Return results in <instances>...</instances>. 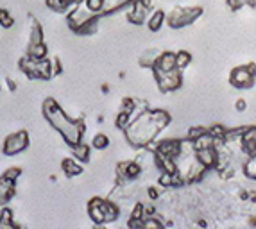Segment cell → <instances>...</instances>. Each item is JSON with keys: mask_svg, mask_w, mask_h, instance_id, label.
Here are the masks:
<instances>
[{"mask_svg": "<svg viewBox=\"0 0 256 229\" xmlns=\"http://www.w3.org/2000/svg\"><path fill=\"white\" fill-rule=\"evenodd\" d=\"M170 114L163 110H147L129 124L124 129V136L128 144L136 148H146L149 145L156 144L158 136L163 129L168 128Z\"/></svg>", "mask_w": 256, "mask_h": 229, "instance_id": "obj_1", "label": "cell"}, {"mask_svg": "<svg viewBox=\"0 0 256 229\" xmlns=\"http://www.w3.org/2000/svg\"><path fill=\"white\" fill-rule=\"evenodd\" d=\"M43 114H45L47 122L63 136V140L70 147L82 142V136H84V129H86L84 120L66 116L64 111L61 110L60 104L54 98H47V100L43 102Z\"/></svg>", "mask_w": 256, "mask_h": 229, "instance_id": "obj_2", "label": "cell"}, {"mask_svg": "<svg viewBox=\"0 0 256 229\" xmlns=\"http://www.w3.org/2000/svg\"><path fill=\"white\" fill-rule=\"evenodd\" d=\"M98 16L100 14L94 13L92 9L86 8V4L82 2L81 6H77L72 13H68L66 16V24L68 27L77 34H94L98 27Z\"/></svg>", "mask_w": 256, "mask_h": 229, "instance_id": "obj_3", "label": "cell"}, {"mask_svg": "<svg viewBox=\"0 0 256 229\" xmlns=\"http://www.w3.org/2000/svg\"><path fill=\"white\" fill-rule=\"evenodd\" d=\"M88 215L94 220V224L104 226L110 222H115L120 215V208L115 204V200L110 199H92L88 202Z\"/></svg>", "mask_w": 256, "mask_h": 229, "instance_id": "obj_4", "label": "cell"}, {"mask_svg": "<svg viewBox=\"0 0 256 229\" xmlns=\"http://www.w3.org/2000/svg\"><path fill=\"white\" fill-rule=\"evenodd\" d=\"M20 68L24 70L29 79H40V81H48L54 76V70H52V61L48 58L45 60H32L29 56H26L24 60L20 61Z\"/></svg>", "mask_w": 256, "mask_h": 229, "instance_id": "obj_5", "label": "cell"}, {"mask_svg": "<svg viewBox=\"0 0 256 229\" xmlns=\"http://www.w3.org/2000/svg\"><path fill=\"white\" fill-rule=\"evenodd\" d=\"M202 14V8H176L172 13L166 16V26L170 29H184V27L192 26L194 22L199 20Z\"/></svg>", "mask_w": 256, "mask_h": 229, "instance_id": "obj_6", "label": "cell"}, {"mask_svg": "<svg viewBox=\"0 0 256 229\" xmlns=\"http://www.w3.org/2000/svg\"><path fill=\"white\" fill-rule=\"evenodd\" d=\"M152 74L160 92H163V94L178 92L183 86V70H180V68H174V70H168V72L152 70Z\"/></svg>", "mask_w": 256, "mask_h": 229, "instance_id": "obj_7", "label": "cell"}, {"mask_svg": "<svg viewBox=\"0 0 256 229\" xmlns=\"http://www.w3.org/2000/svg\"><path fill=\"white\" fill-rule=\"evenodd\" d=\"M254 79H256L254 63L235 66L230 74V84L238 90H248V88H251V86H254Z\"/></svg>", "mask_w": 256, "mask_h": 229, "instance_id": "obj_8", "label": "cell"}, {"mask_svg": "<svg viewBox=\"0 0 256 229\" xmlns=\"http://www.w3.org/2000/svg\"><path fill=\"white\" fill-rule=\"evenodd\" d=\"M142 172H144V165L138 160H129V162L118 163V166H116V182L122 186L126 182L136 181L142 176Z\"/></svg>", "mask_w": 256, "mask_h": 229, "instance_id": "obj_9", "label": "cell"}, {"mask_svg": "<svg viewBox=\"0 0 256 229\" xmlns=\"http://www.w3.org/2000/svg\"><path fill=\"white\" fill-rule=\"evenodd\" d=\"M152 11V0H134L128 6V20L134 26L146 24Z\"/></svg>", "mask_w": 256, "mask_h": 229, "instance_id": "obj_10", "label": "cell"}, {"mask_svg": "<svg viewBox=\"0 0 256 229\" xmlns=\"http://www.w3.org/2000/svg\"><path fill=\"white\" fill-rule=\"evenodd\" d=\"M29 147V132L27 131H18L9 134L4 142V147H2V152L6 156H16V154L24 152L26 148Z\"/></svg>", "mask_w": 256, "mask_h": 229, "instance_id": "obj_11", "label": "cell"}, {"mask_svg": "<svg viewBox=\"0 0 256 229\" xmlns=\"http://www.w3.org/2000/svg\"><path fill=\"white\" fill-rule=\"evenodd\" d=\"M149 148H152L154 152L163 154L166 158H178L181 154V148H183V142L181 140H162L156 142V145H149Z\"/></svg>", "mask_w": 256, "mask_h": 229, "instance_id": "obj_12", "label": "cell"}, {"mask_svg": "<svg viewBox=\"0 0 256 229\" xmlns=\"http://www.w3.org/2000/svg\"><path fill=\"white\" fill-rule=\"evenodd\" d=\"M197 160L202 163L208 170H215L218 165V148L217 145L215 147H208V148H199L196 150Z\"/></svg>", "mask_w": 256, "mask_h": 229, "instance_id": "obj_13", "label": "cell"}, {"mask_svg": "<svg viewBox=\"0 0 256 229\" xmlns=\"http://www.w3.org/2000/svg\"><path fill=\"white\" fill-rule=\"evenodd\" d=\"M240 147L246 156H256V128H244Z\"/></svg>", "mask_w": 256, "mask_h": 229, "instance_id": "obj_14", "label": "cell"}, {"mask_svg": "<svg viewBox=\"0 0 256 229\" xmlns=\"http://www.w3.org/2000/svg\"><path fill=\"white\" fill-rule=\"evenodd\" d=\"M178 68V58H176V52H160L158 61L154 64L152 70H160V72H168V70H174Z\"/></svg>", "mask_w": 256, "mask_h": 229, "instance_id": "obj_15", "label": "cell"}, {"mask_svg": "<svg viewBox=\"0 0 256 229\" xmlns=\"http://www.w3.org/2000/svg\"><path fill=\"white\" fill-rule=\"evenodd\" d=\"M166 22V13L163 11V9H154V11H150L149 18H147V29L152 30V32H158L160 29L163 27V24Z\"/></svg>", "mask_w": 256, "mask_h": 229, "instance_id": "obj_16", "label": "cell"}, {"mask_svg": "<svg viewBox=\"0 0 256 229\" xmlns=\"http://www.w3.org/2000/svg\"><path fill=\"white\" fill-rule=\"evenodd\" d=\"M14 196V181L8 176H0V204L8 202Z\"/></svg>", "mask_w": 256, "mask_h": 229, "instance_id": "obj_17", "label": "cell"}, {"mask_svg": "<svg viewBox=\"0 0 256 229\" xmlns=\"http://www.w3.org/2000/svg\"><path fill=\"white\" fill-rule=\"evenodd\" d=\"M61 168L66 174V178H76V176L82 174V165L77 163L76 158H66L63 163H61Z\"/></svg>", "mask_w": 256, "mask_h": 229, "instance_id": "obj_18", "label": "cell"}, {"mask_svg": "<svg viewBox=\"0 0 256 229\" xmlns=\"http://www.w3.org/2000/svg\"><path fill=\"white\" fill-rule=\"evenodd\" d=\"M26 56H29V58H32V60H45V58H47V45H45V43L29 45Z\"/></svg>", "mask_w": 256, "mask_h": 229, "instance_id": "obj_19", "label": "cell"}, {"mask_svg": "<svg viewBox=\"0 0 256 229\" xmlns=\"http://www.w3.org/2000/svg\"><path fill=\"white\" fill-rule=\"evenodd\" d=\"M72 148V154H74V158H76L77 162H88L90 160V145H86V144H77V145H74V147H70Z\"/></svg>", "mask_w": 256, "mask_h": 229, "instance_id": "obj_20", "label": "cell"}, {"mask_svg": "<svg viewBox=\"0 0 256 229\" xmlns=\"http://www.w3.org/2000/svg\"><path fill=\"white\" fill-rule=\"evenodd\" d=\"M131 2H134V0H108L102 16H106V14H110V13H116L120 9H126L128 6H131Z\"/></svg>", "mask_w": 256, "mask_h": 229, "instance_id": "obj_21", "label": "cell"}, {"mask_svg": "<svg viewBox=\"0 0 256 229\" xmlns=\"http://www.w3.org/2000/svg\"><path fill=\"white\" fill-rule=\"evenodd\" d=\"M242 172L248 179L256 181V156H248V160L242 165Z\"/></svg>", "mask_w": 256, "mask_h": 229, "instance_id": "obj_22", "label": "cell"}, {"mask_svg": "<svg viewBox=\"0 0 256 229\" xmlns=\"http://www.w3.org/2000/svg\"><path fill=\"white\" fill-rule=\"evenodd\" d=\"M158 56H160V52H156V50H147L146 54H144L140 58V66L150 68V70H152L154 64H156V61H158Z\"/></svg>", "mask_w": 256, "mask_h": 229, "instance_id": "obj_23", "label": "cell"}, {"mask_svg": "<svg viewBox=\"0 0 256 229\" xmlns=\"http://www.w3.org/2000/svg\"><path fill=\"white\" fill-rule=\"evenodd\" d=\"M176 58H178V68H180V70L188 68L194 61L192 54H190L188 50H178V52H176Z\"/></svg>", "mask_w": 256, "mask_h": 229, "instance_id": "obj_24", "label": "cell"}, {"mask_svg": "<svg viewBox=\"0 0 256 229\" xmlns=\"http://www.w3.org/2000/svg\"><path fill=\"white\" fill-rule=\"evenodd\" d=\"M36 43H43V30L38 22L32 20V29H30V38L29 45H36Z\"/></svg>", "mask_w": 256, "mask_h": 229, "instance_id": "obj_25", "label": "cell"}, {"mask_svg": "<svg viewBox=\"0 0 256 229\" xmlns=\"http://www.w3.org/2000/svg\"><path fill=\"white\" fill-rule=\"evenodd\" d=\"M92 147L97 148V150H104V148H108L110 147V136L104 134V132L95 134L94 140H92Z\"/></svg>", "mask_w": 256, "mask_h": 229, "instance_id": "obj_26", "label": "cell"}, {"mask_svg": "<svg viewBox=\"0 0 256 229\" xmlns=\"http://www.w3.org/2000/svg\"><path fill=\"white\" fill-rule=\"evenodd\" d=\"M0 228L9 229V228H16V224L13 222V212L11 210H2L0 212Z\"/></svg>", "mask_w": 256, "mask_h": 229, "instance_id": "obj_27", "label": "cell"}, {"mask_svg": "<svg viewBox=\"0 0 256 229\" xmlns=\"http://www.w3.org/2000/svg\"><path fill=\"white\" fill-rule=\"evenodd\" d=\"M84 4H86V8L92 9L94 13H97V14H100V16H102L108 0H84Z\"/></svg>", "mask_w": 256, "mask_h": 229, "instance_id": "obj_28", "label": "cell"}, {"mask_svg": "<svg viewBox=\"0 0 256 229\" xmlns=\"http://www.w3.org/2000/svg\"><path fill=\"white\" fill-rule=\"evenodd\" d=\"M131 122H132V114L131 113H128V111H118V114H116V120H115L116 128L124 131V129L128 128Z\"/></svg>", "mask_w": 256, "mask_h": 229, "instance_id": "obj_29", "label": "cell"}, {"mask_svg": "<svg viewBox=\"0 0 256 229\" xmlns=\"http://www.w3.org/2000/svg\"><path fill=\"white\" fill-rule=\"evenodd\" d=\"M142 228H146V229H149V228L160 229V228H163V222L158 218V215H146V218L142 220Z\"/></svg>", "mask_w": 256, "mask_h": 229, "instance_id": "obj_30", "label": "cell"}, {"mask_svg": "<svg viewBox=\"0 0 256 229\" xmlns=\"http://www.w3.org/2000/svg\"><path fill=\"white\" fill-rule=\"evenodd\" d=\"M47 6L48 9H52L56 13H68V8L64 6L63 0H47Z\"/></svg>", "mask_w": 256, "mask_h": 229, "instance_id": "obj_31", "label": "cell"}, {"mask_svg": "<svg viewBox=\"0 0 256 229\" xmlns=\"http://www.w3.org/2000/svg\"><path fill=\"white\" fill-rule=\"evenodd\" d=\"M228 8H230V11H240L242 8H246V6H251V0H226Z\"/></svg>", "mask_w": 256, "mask_h": 229, "instance_id": "obj_32", "label": "cell"}, {"mask_svg": "<svg viewBox=\"0 0 256 229\" xmlns=\"http://www.w3.org/2000/svg\"><path fill=\"white\" fill-rule=\"evenodd\" d=\"M13 26V18L9 16V13L6 9L0 8V27H11Z\"/></svg>", "mask_w": 256, "mask_h": 229, "instance_id": "obj_33", "label": "cell"}, {"mask_svg": "<svg viewBox=\"0 0 256 229\" xmlns=\"http://www.w3.org/2000/svg\"><path fill=\"white\" fill-rule=\"evenodd\" d=\"M208 131V129H204V128H190L188 129V134H186V138L188 140H197V138H199V136L202 134V132H206Z\"/></svg>", "mask_w": 256, "mask_h": 229, "instance_id": "obj_34", "label": "cell"}, {"mask_svg": "<svg viewBox=\"0 0 256 229\" xmlns=\"http://www.w3.org/2000/svg\"><path fill=\"white\" fill-rule=\"evenodd\" d=\"M20 174H22V170L18 168V166H13V168L6 170V176H8L9 179H13V181H16V179L20 178Z\"/></svg>", "mask_w": 256, "mask_h": 229, "instance_id": "obj_35", "label": "cell"}, {"mask_svg": "<svg viewBox=\"0 0 256 229\" xmlns=\"http://www.w3.org/2000/svg\"><path fill=\"white\" fill-rule=\"evenodd\" d=\"M63 2H64V6L68 8V13H72L74 9H76L77 6H81L84 0H63ZM68 13H66V14H68Z\"/></svg>", "mask_w": 256, "mask_h": 229, "instance_id": "obj_36", "label": "cell"}, {"mask_svg": "<svg viewBox=\"0 0 256 229\" xmlns=\"http://www.w3.org/2000/svg\"><path fill=\"white\" fill-rule=\"evenodd\" d=\"M246 108H248V102H246V98H238V100L235 102V110L236 111H246Z\"/></svg>", "mask_w": 256, "mask_h": 229, "instance_id": "obj_37", "label": "cell"}, {"mask_svg": "<svg viewBox=\"0 0 256 229\" xmlns=\"http://www.w3.org/2000/svg\"><path fill=\"white\" fill-rule=\"evenodd\" d=\"M52 61V70H54V76H58V74H61V64H60V60H50Z\"/></svg>", "mask_w": 256, "mask_h": 229, "instance_id": "obj_38", "label": "cell"}, {"mask_svg": "<svg viewBox=\"0 0 256 229\" xmlns=\"http://www.w3.org/2000/svg\"><path fill=\"white\" fill-rule=\"evenodd\" d=\"M147 196H149L150 199L154 200V199H158V197H160V192L156 190L154 186H149V190H147Z\"/></svg>", "mask_w": 256, "mask_h": 229, "instance_id": "obj_39", "label": "cell"}, {"mask_svg": "<svg viewBox=\"0 0 256 229\" xmlns=\"http://www.w3.org/2000/svg\"><path fill=\"white\" fill-rule=\"evenodd\" d=\"M8 84H9V88H11V90L16 88V86H14V81H11V79H8Z\"/></svg>", "mask_w": 256, "mask_h": 229, "instance_id": "obj_40", "label": "cell"}, {"mask_svg": "<svg viewBox=\"0 0 256 229\" xmlns=\"http://www.w3.org/2000/svg\"><path fill=\"white\" fill-rule=\"evenodd\" d=\"M249 8H256V0H251V6Z\"/></svg>", "mask_w": 256, "mask_h": 229, "instance_id": "obj_41", "label": "cell"}]
</instances>
